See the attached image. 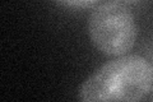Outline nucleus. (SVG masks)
<instances>
[{"label":"nucleus","mask_w":153,"mask_h":102,"mask_svg":"<svg viewBox=\"0 0 153 102\" xmlns=\"http://www.w3.org/2000/svg\"><path fill=\"white\" fill-rule=\"evenodd\" d=\"M115 1H119V3L125 4V3H135V1H138V0H115Z\"/></svg>","instance_id":"4"},{"label":"nucleus","mask_w":153,"mask_h":102,"mask_svg":"<svg viewBox=\"0 0 153 102\" xmlns=\"http://www.w3.org/2000/svg\"><path fill=\"white\" fill-rule=\"evenodd\" d=\"M55 1L70 9H87L96 5L100 0H55Z\"/></svg>","instance_id":"3"},{"label":"nucleus","mask_w":153,"mask_h":102,"mask_svg":"<svg viewBox=\"0 0 153 102\" xmlns=\"http://www.w3.org/2000/svg\"><path fill=\"white\" fill-rule=\"evenodd\" d=\"M153 87V65L140 55L105 63L79 87L82 101H140Z\"/></svg>","instance_id":"1"},{"label":"nucleus","mask_w":153,"mask_h":102,"mask_svg":"<svg viewBox=\"0 0 153 102\" xmlns=\"http://www.w3.org/2000/svg\"><path fill=\"white\" fill-rule=\"evenodd\" d=\"M87 30L94 47L108 56L125 55L135 45L138 26L125 4L106 1L89 14Z\"/></svg>","instance_id":"2"}]
</instances>
